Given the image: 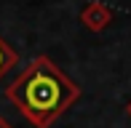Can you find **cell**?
<instances>
[{
    "label": "cell",
    "mask_w": 131,
    "mask_h": 128,
    "mask_svg": "<svg viewBox=\"0 0 131 128\" xmlns=\"http://www.w3.org/2000/svg\"><path fill=\"white\" fill-rule=\"evenodd\" d=\"M112 19H115V14H112V8L102 0H91L88 5H83L80 11V24L86 27L88 32H102L107 27L112 24Z\"/></svg>",
    "instance_id": "cell-2"
},
{
    "label": "cell",
    "mask_w": 131,
    "mask_h": 128,
    "mask_svg": "<svg viewBox=\"0 0 131 128\" xmlns=\"http://www.w3.org/2000/svg\"><path fill=\"white\" fill-rule=\"evenodd\" d=\"M126 115H128V118H131V101H128V107H126Z\"/></svg>",
    "instance_id": "cell-5"
},
{
    "label": "cell",
    "mask_w": 131,
    "mask_h": 128,
    "mask_svg": "<svg viewBox=\"0 0 131 128\" xmlns=\"http://www.w3.org/2000/svg\"><path fill=\"white\" fill-rule=\"evenodd\" d=\"M19 64V56H16V51L11 48L8 43H5L3 37H0V80L5 78V75L11 72V69Z\"/></svg>",
    "instance_id": "cell-3"
},
{
    "label": "cell",
    "mask_w": 131,
    "mask_h": 128,
    "mask_svg": "<svg viewBox=\"0 0 131 128\" xmlns=\"http://www.w3.org/2000/svg\"><path fill=\"white\" fill-rule=\"evenodd\" d=\"M0 128H14V125H11V123H8V120H5V118H3V115H0Z\"/></svg>",
    "instance_id": "cell-4"
},
{
    "label": "cell",
    "mask_w": 131,
    "mask_h": 128,
    "mask_svg": "<svg viewBox=\"0 0 131 128\" xmlns=\"http://www.w3.org/2000/svg\"><path fill=\"white\" fill-rule=\"evenodd\" d=\"M83 88L48 56H35L21 75L5 85V99L35 128H48L80 99Z\"/></svg>",
    "instance_id": "cell-1"
}]
</instances>
